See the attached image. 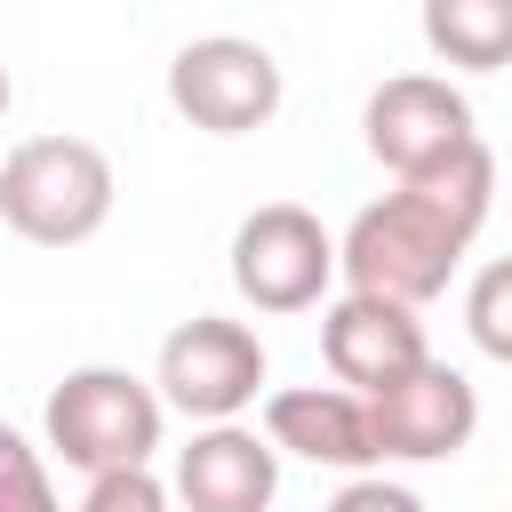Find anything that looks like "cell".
<instances>
[{
  "label": "cell",
  "instance_id": "cell-8",
  "mask_svg": "<svg viewBox=\"0 0 512 512\" xmlns=\"http://www.w3.org/2000/svg\"><path fill=\"white\" fill-rule=\"evenodd\" d=\"M360 136H368V152H376L392 176H424V168L456 160L464 144H480L464 88H448L440 72H392V80L368 96Z\"/></svg>",
  "mask_w": 512,
  "mask_h": 512
},
{
  "label": "cell",
  "instance_id": "cell-4",
  "mask_svg": "<svg viewBox=\"0 0 512 512\" xmlns=\"http://www.w3.org/2000/svg\"><path fill=\"white\" fill-rule=\"evenodd\" d=\"M336 272H344L336 232L312 208H296V200L248 208L240 232H232V288L256 312H312L336 288Z\"/></svg>",
  "mask_w": 512,
  "mask_h": 512
},
{
  "label": "cell",
  "instance_id": "cell-7",
  "mask_svg": "<svg viewBox=\"0 0 512 512\" xmlns=\"http://www.w3.org/2000/svg\"><path fill=\"white\" fill-rule=\"evenodd\" d=\"M368 432H376V464H448L480 432V392L448 360H416L400 384L368 392Z\"/></svg>",
  "mask_w": 512,
  "mask_h": 512
},
{
  "label": "cell",
  "instance_id": "cell-14",
  "mask_svg": "<svg viewBox=\"0 0 512 512\" xmlns=\"http://www.w3.org/2000/svg\"><path fill=\"white\" fill-rule=\"evenodd\" d=\"M0 512H64L56 488H48L40 448H32L16 424H0Z\"/></svg>",
  "mask_w": 512,
  "mask_h": 512
},
{
  "label": "cell",
  "instance_id": "cell-11",
  "mask_svg": "<svg viewBox=\"0 0 512 512\" xmlns=\"http://www.w3.org/2000/svg\"><path fill=\"white\" fill-rule=\"evenodd\" d=\"M264 432L280 456L328 464V472H376V432H368V392L352 384H288L264 400Z\"/></svg>",
  "mask_w": 512,
  "mask_h": 512
},
{
  "label": "cell",
  "instance_id": "cell-9",
  "mask_svg": "<svg viewBox=\"0 0 512 512\" xmlns=\"http://www.w3.org/2000/svg\"><path fill=\"white\" fill-rule=\"evenodd\" d=\"M320 360H328L336 384H352V392H384V384H400L416 360H432V344H424L416 304L344 288V296H328V312H320Z\"/></svg>",
  "mask_w": 512,
  "mask_h": 512
},
{
  "label": "cell",
  "instance_id": "cell-1",
  "mask_svg": "<svg viewBox=\"0 0 512 512\" xmlns=\"http://www.w3.org/2000/svg\"><path fill=\"white\" fill-rule=\"evenodd\" d=\"M488 200H496V152L488 144H464L456 160L424 168V176H392L384 200H368L336 256H344V288H368V296H400V304H432L464 248L480 240L488 224Z\"/></svg>",
  "mask_w": 512,
  "mask_h": 512
},
{
  "label": "cell",
  "instance_id": "cell-6",
  "mask_svg": "<svg viewBox=\"0 0 512 512\" xmlns=\"http://www.w3.org/2000/svg\"><path fill=\"white\" fill-rule=\"evenodd\" d=\"M264 368H272V360H264V336H256L248 320L192 312L184 328H168L152 384H160V400H168L176 416H192V424H232L240 408H256Z\"/></svg>",
  "mask_w": 512,
  "mask_h": 512
},
{
  "label": "cell",
  "instance_id": "cell-2",
  "mask_svg": "<svg viewBox=\"0 0 512 512\" xmlns=\"http://www.w3.org/2000/svg\"><path fill=\"white\" fill-rule=\"evenodd\" d=\"M112 160L88 136H24L0 160V224L32 248H80L112 224Z\"/></svg>",
  "mask_w": 512,
  "mask_h": 512
},
{
  "label": "cell",
  "instance_id": "cell-13",
  "mask_svg": "<svg viewBox=\"0 0 512 512\" xmlns=\"http://www.w3.org/2000/svg\"><path fill=\"white\" fill-rule=\"evenodd\" d=\"M464 328H472V344H480L496 368H512V256H488V264L472 272V288H464Z\"/></svg>",
  "mask_w": 512,
  "mask_h": 512
},
{
  "label": "cell",
  "instance_id": "cell-16",
  "mask_svg": "<svg viewBox=\"0 0 512 512\" xmlns=\"http://www.w3.org/2000/svg\"><path fill=\"white\" fill-rule=\"evenodd\" d=\"M328 512H424V496L400 488V480H384V472H352V480L328 496Z\"/></svg>",
  "mask_w": 512,
  "mask_h": 512
},
{
  "label": "cell",
  "instance_id": "cell-15",
  "mask_svg": "<svg viewBox=\"0 0 512 512\" xmlns=\"http://www.w3.org/2000/svg\"><path fill=\"white\" fill-rule=\"evenodd\" d=\"M176 488L152 472V464H120V472H88V496L80 512H168Z\"/></svg>",
  "mask_w": 512,
  "mask_h": 512
},
{
  "label": "cell",
  "instance_id": "cell-10",
  "mask_svg": "<svg viewBox=\"0 0 512 512\" xmlns=\"http://www.w3.org/2000/svg\"><path fill=\"white\" fill-rule=\"evenodd\" d=\"M280 496V448L272 432L232 424H200L176 448V504L184 512H272Z\"/></svg>",
  "mask_w": 512,
  "mask_h": 512
},
{
  "label": "cell",
  "instance_id": "cell-5",
  "mask_svg": "<svg viewBox=\"0 0 512 512\" xmlns=\"http://www.w3.org/2000/svg\"><path fill=\"white\" fill-rule=\"evenodd\" d=\"M280 96H288V80H280V56L264 40L208 32V40H184L168 56V104L200 136H256L280 112Z\"/></svg>",
  "mask_w": 512,
  "mask_h": 512
},
{
  "label": "cell",
  "instance_id": "cell-12",
  "mask_svg": "<svg viewBox=\"0 0 512 512\" xmlns=\"http://www.w3.org/2000/svg\"><path fill=\"white\" fill-rule=\"evenodd\" d=\"M424 48L456 72L512 64V0H424Z\"/></svg>",
  "mask_w": 512,
  "mask_h": 512
},
{
  "label": "cell",
  "instance_id": "cell-3",
  "mask_svg": "<svg viewBox=\"0 0 512 512\" xmlns=\"http://www.w3.org/2000/svg\"><path fill=\"white\" fill-rule=\"evenodd\" d=\"M40 424L72 472H120V464H152L168 400H160V384H144L128 368H72L48 392Z\"/></svg>",
  "mask_w": 512,
  "mask_h": 512
},
{
  "label": "cell",
  "instance_id": "cell-17",
  "mask_svg": "<svg viewBox=\"0 0 512 512\" xmlns=\"http://www.w3.org/2000/svg\"><path fill=\"white\" fill-rule=\"evenodd\" d=\"M8 104H16V80H8V64H0V120H8Z\"/></svg>",
  "mask_w": 512,
  "mask_h": 512
}]
</instances>
